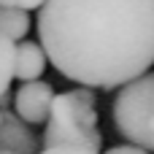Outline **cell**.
Listing matches in <instances>:
<instances>
[{
    "instance_id": "cell-1",
    "label": "cell",
    "mask_w": 154,
    "mask_h": 154,
    "mask_svg": "<svg viewBox=\"0 0 154 154\" xmlns=\"http://www.w3.org/2000/svg\"><path fill=\"white\" fill-rule=\"evenodd\" d=\"M38 38L62 79L116 89L154 65V0H46Z\"/></svg>"
},
{
    "instance_id": "cell-2",
    "label": "cell",
    "mask_w": 154,
    "mask_h": 154,
    "mask_svg": "<svg viewBox=\"0 0 154 154\" xmlns=\"http://www.w3.org/2000/svg\"><path fill=\"white\" fill-rule=\"evenodd\" d=\"M43 146H87L100 152L103 135L97 130V97L92 87L70 89L54 97L43 130Z\"/></svg>"
},
{
    "instance_id": "cell-3",
    "label": "cell",
    "mask_w": 154,
    "mask_h": 154,
    "mask_svg": "<svg viewBox=\"0 0 154 154\" xmlns=\"http://www.w3.org/2000/svg\"><path fill=\"white\" fill-rule=\"evenodd\" d=\"M114 125L127 143L152 149V119H154V70L122 84L114 100Z\"/></svg>"
},
{
    "instance_id": "cell-4",
    "label": "cell",
    "mask_w": 154,
    "mask_h": 154,
    "mask_svg": "<svg viewBox=\"0 0 154 154\" xmlns=\"http://www.w3.org/2000/svg\"><path fill=\"white\" fill-rule=\"evenodd\" d=\"M54 87L49 81H22V87L14 92V111L27 125H43L49 122L51 103H54Z\"/></svg>"
},
{
    "instance_id": "cell-5",
    "label": "cell",
    "mask_w": 154,
    "mask_h": 154,
    "mask_svg": "<svg viewBox=\"0 0 154 154\" xmlns=\"http://www.w3.org/2000/svg\"><path fill=\"white\" fill-rule=\"evenodd\" d=\"M0 149L14 154H41V141L16 111L0 108Z\"/></svg>"
},
{
    "instance_id": "cell-6",
    "label": "cell",
    "mask_w": 154,
    "mask_h": 154,
    "mask_svg": "<svg viewBox=\"0 0 154 154\" xmlns=\"http://www.w3.org/2000/svg\"><path fill=\"white\" fill-rule=\"evenodd\" d=\"M49 62V54L43 46H38L35 41H22L16 43V60H14V76L19 81H35L43 76Z\"/></svg>"
},
{
    "instance_id": "cell-7",
    "label": "cell",
    "mask_w": 154,
    "mask_h": 154,
    "mask_svg": "<svg viewBox=\"0 0 154 154\" xmlns=\"http://www.w3.org/2000/svg\"><path fill=\"white\" fill-rule=\"evenodd\" d=\"M30 32V16L24 8L16 5H0V35L8 41H22Z\"/></svg>"
},
{
    "instance_id": "cell-8",
    "label": "cell",
    "mask_w": 154,
    "mask_h": 154,
    "mask_svg": "<svg viewBox=\"0 0 154 154\" xmlns=\"http://www.w3.org/2000/svg\"><path fill=\"white\" fill-rule=\"evenodd\" d=\"M14 60H16V43L0 35V100L8 95V84L14 76Z\"/></svg>"
},
{
    "instance_id": "cell-9",
    "label": "cell",
    "mask_w": 154,
    "mask_h": 154,
    "mask_svg": "<svg viewBox=\"0 0 154 154\" xmlns=\"http://www.w3.org/2000/svg\"><path fill=\"white\" fill-rule=\"evenodd\" d=\"M41 154H97L87 146H43Z\"/></svg>"
},
{
    "instance_id": "cell-10",
    "label": "cell",
    "mask_w": 154,
    "mask_h": 154,
    "mask_svg": "<svg viewBox=\"0 0 154 154\" xmlns=\"http://www.w3.org/2000/svg\"><path fill=\"white\" fill-rule=\"evenodd\" d=\"M106 154H149V149L135 146V143H125V146H111Z\"/></svg>"
},
{
    "instance_id": "cell-11",
    "label": "cell",
    "mask_w": 154,
    "mask_h": 154,
    "mask_svg": "<svg viewBox=\"0 0 154 154\" xmlns=\"http://www.w3.org/2000/svg\"><path fill=\"white\" fill-rule=\"evenodd\" d=\"M46 0H0V5H16V8H24V11H32V8H41Z\"/></svg>"
},
{
    "instance_id": "cell-12",
    "label": "cell",
    "mask_w": 154,
    "mask_h": 154,
    "mask_svg": "<svg viewBox=\"0 0 154 154\" xmlns=\"http://www.w3.org/2000/svg\"><path fill=\"white\" fill-rule=\"evenodd\" d=\"M152 149H154V119H152Z\"/></svg>"
},
{
    "instance_id": "cell-13",
    "label": "cell",
    "mask_w": 154,
    "mask_h": 154,
    "mask_svg": "<svg viewBox=\"0 0 154 154\" xmlns=\"http://www.w3.org/2000/svg\"><path fill=\"white\" fill-rule=\"evenodd\" d=\"M0 154H14V152H5V149H0Z\"/></svg>"
}]
</instances>
